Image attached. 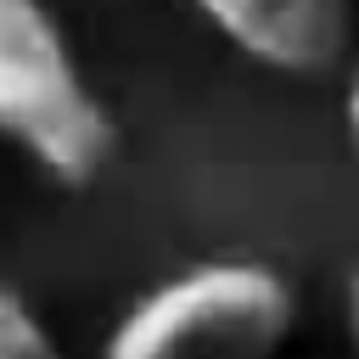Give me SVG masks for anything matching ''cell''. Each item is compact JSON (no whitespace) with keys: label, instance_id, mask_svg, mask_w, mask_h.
Returning a JSON list of instances; mask_svg holds the SVG:
<instances>
[{"label":"cell","instance_id":"obj_1","mask_svg":"<svg viewBox=\"0 0 359 359\" xmlns=\"http://www.w3.org/2000/svg\"><path fill=\"white\" fill-rule=\"evenodd\" d=\"M297 325V292L258 258H208L140 292L101 359H275Z\"/></svg>","mask_w":359,"mask_h":359},{"label":"cell","instance_id":"obj_4","mask_svg":"<svg viewBox=\"0 0 359 359\" xmlns=\"http://www.w3.org/2000/svg\"><path fill=\"white\" fill-rule=\"evenodd\" d=\"M0 359H62L56 337L45 331V320L11 286H0Z\"/></svg>","mask_w":359,"mask_h":359},{"label":"cell","instance_id":"obj_3","mask_svg":"<svg viewBox=\"0 0 359 359\" xmlns=\"http://www.w3.org/2000/svg\"><path fill=\"white\" fill-rule=\"evenodd\" d=\"M236 50L275 73H331L353 45V0H191Z\"/></svg>","mask_w":359,"mask_h":359},{"label":"cell","instance_id":"obj_6","mask_svg":"<svg viewBox=\"0 0 359 359\" xmlns=\"http://www.w3.org/2000/svg\"><path fill=\"white\" fill-rule=\"evenodd\" d=\"M348 325H353V342H359V269L348 280Z\"/></svg>","mask_w":359,"mask_h":359},{"label":"cell","instance_id":"obj_5","mask_svg":"<svg viewBox=\"0 0 359 359\" xmlns=\"http://www.w3.org/2000/svg\"><path fill=\"white\" fill-rule=\"evenodd\" d=\"M342 118H348V135H353V146H359V67H353V79H348V95H342Z\"/></svg>","mask_w":359,"mask_h":359},{"label":"cell","instance_id":"obj_2","mask_svg":"<svg viewBox=\"0 0 359 359\" xmlns=\"http://www.w3.org/2000/svg\"><path fill=\"white\" fill-rule=\"evenodd\" d=\"M0 140L73 191L118 151V123L45 0H0Z\"/></svg>","mask_w":359,"mask_h":359}]
</instances>
